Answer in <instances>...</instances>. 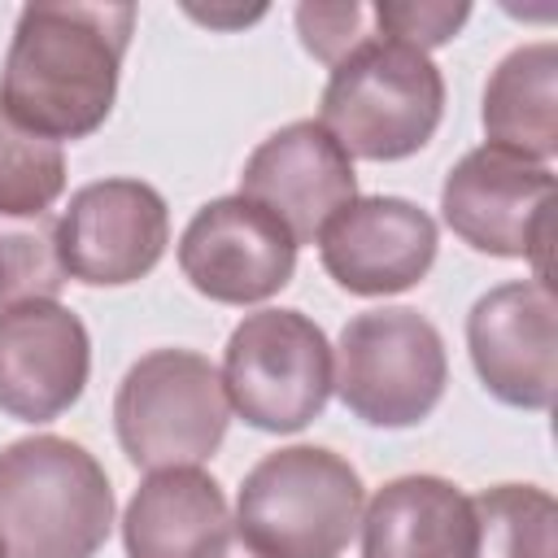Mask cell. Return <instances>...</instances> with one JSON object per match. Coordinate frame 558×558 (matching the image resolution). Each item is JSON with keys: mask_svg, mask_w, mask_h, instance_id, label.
I'll return each instance as SVG.
<instances>
[{"mask_svg": "<svg viewBox=\"0 0 558 558\" xmlns=\"http://www.w3.org/2000/svg\"><path fill=\"white\" fill-rule=\"evenodd\" d=\"M131 31L135 4H26L0 70L4 113L52 144L92 135L113 109Z\"/></svg>", "mask_w": 558, "mask_h": 558, "instance_id": "obj_1", "label": "cell"}, {"mask_svg": "<svg viewBox=\"0 0 558 558\" xmlns=\"http://www.w3.org/2000/svg\"><path fill=\"white\" fill-rule=\"evenodd\" d=\"M113 527L105 466L65 436L0 449V541L9 558H92Z\"/></svg>", "mask_w": 558, "mask_h": 558, "instance_id": "obj_2", "label": "cell"}, {"mask_svg": "<svg viewBox=\"0 0 558 558\" xmlns=\"http://www.w3.org/2000/svg\"><path fill=\"white\" fill-rule=\"evenodd\" d=\"M445 118V78L427 52L397 39H366L331 65L318 126L362 161L418 153Z\"/></svg>", "mask_w": 558, "mask_h": 558, "instance_id": "obj_3", "label": "cell"}, {"mask_svg": "<svg viewBox=\"0 0 558 558\" xmlns=\"http://www.w3.org/2000/svg\"><path fill=\"white\" fill-rule=\"evenodd\" d=\"M362 475L331 449L266 453L240 484L235 532L262 558H340L362 523Z\"/></svg>", "mask_w": 558, "mask_h": 558, "instance_id": "obj_4", "label": "cell"}, {"mask_svg": "<svg viewBox=\"0 0 558 558\" xmlns=\"http://www.w3.org/2000/svg\"><path fill=\"white\" fill-rule=\"evenodd\" d=\"M227 392L209 357L192 349H153L118 384L113 427L122 453L144 471L196 466L227 436Z\"/></svg>", "mask_w": 558, "mask_h": 558, "instance_id": "obj_5", "label": "cell"}, {"mask_svg": "<svg viewBox=\"0 0 558 558\" xmlns=\"http://www.w3.org/2000/svg\"><path fill=\"white\" fill-rule=\"evenodd\" d=\"M445 379V340L418 310L384 305L344 323L331 388L353 418L371 427H414L440 405Z\"/></svg>", "mask_w": 558, "mask_h": 558, "instance_id": "obj_6", "label": "cell"}, {"mask_svg": "<svg viewBox=\"0 0 558 558\" xmlns=\"http://www.w3.org/2000/svg\"><path fill=\"white\" fill-rule=\"evenodd\" d=\"M218 375L248 427L301 432L331 397V344L301 310H257L231 331Z\"/></svg>", "mask_w": 558, "mask_h": 558, "instance_id": "obj_7", "label": "cell"}, {"mask_svg": "<svg viewBox=\"0 0 558 558\" xmlns=\"http://www.w3.org/2000/svg\"><path fill=\"white\" fill-rule=\"evenodd\" d=\"M549 201V166L523 161L493 144L471 148L440 183V214L449 231L493 257H532L536 279H545Z\"/></svg>", "mask_w": 558, "mask_h": 558, "instance_id": "obj_8", "label": "cell"}, {"mask_svg": "<svg viewBox=\"0 0 558 558\" xmlns=\"http://www.w3.org/2000/svg\"><path fill=\"white\" fill-rule=\"evenodd\" d=\"M61 266L78 283L122 288L144 279L170 244V209L153 183L100 179L70 196L57 218Z\"/></svg>", "mask_w": 558, "mask_h": 558, "instance_id": "obj_9", "label": "cell"}, {"mask_svg": "<svg viewBox=\"0 0 558 558\" xmlns=\"http://www.w3.org/2000/svg\"><path fill=\"white\" fill-rule=\"evenodd\" d=\"M179 270L218 305H253L292 279L296 240L248 196H218L187 222L179 240Z\"/></svg>", "mask_w": 558, "mask_h": 558, "instance_id": "obj_10", "label": "cell"}, {"mask_svg": "<svg viewBox=\"0 0 558 558\" xmlns=\"http://www.w3.org/2000/svg\"><path fill=\"white\" fill-rule=\"evenodd\" d=\"M466 349L480 384L519 410H549L558 388V310L545 279L484 292L466 314Z\"/></svg>", "mask_w": 558, "mask_h": 558, "instance_id": "obj_11", "label": "cell"}, {"mask_svg": "<svg viewBox=\"0 0 558 558\" xmlns=\"http://www.w3.org/2000/svg\"><path fill=\"white\" fill-rule=\"evenodd\" d=\"M240 196L275 214L296 248L314 244L323 227L357 201L353 157L318 122H288L248 153Z\"/></svg>", "mask_w": 558, "mask_h": 558, "instance_id": "obj_12", "label": "cell"}, {"mask_svg": "<svg viewBox=\"0 0 558 558\" xmlns=\"http://www.w3.org/2000/svg\"><path fill=\"white\" fill-rule=\"evenodd\" d=\"M92 371V340L74 310L26 301L0 310V410L22 423L65 414Z\"/></svg>", "mask_w": 558, "mask_h": 558, "instance_id": "obj_13", "label": "cell"}, {"mask_svg": "<svg viewBox=\"0 0 558 558\" xmlns=\"http://www.w3.org/2000/svg\"><path fill=\"white\" fill-rule=\"evenodd\" d=\"M323 270L353 296H392L414 288L436 262V222L401 196H362L318 235Z\"/></svg>", "mask_w": 558, "mask_h": 558, "instance_id": "obj_14", "label": "cell"}, {"mask_svg": "<svg viewBox=\"0 0 558 558\" xmlns=\"http://www.w3.org/2000/svg\"><path fill=\"white\" fill-rule=\"evenodd\" d=\"M231 532L218 480L196 466L153 471L122 514L126 558H218Z\"/></svg>", "mask_w": 558, "mask_h": 558, "instance_id": "obj_15", "label": "cell"}, {"mask_svg": "<svg viewBox=\"0 0 558 558\" xmlns=\"http://www.w3.org/2000/svg\"><path fill=\"white\" fill-rule=\"evenodd\" d=\"M362 558H475L471 497L440 475L384 484L362 514Z\"/></svg>", "mask_w": 558, "mask_h": 558, "instance_id": "obj_16", "label": "cell"}, {"mask_svg": "<svg viewBox=\"0 0 558 558\" xmlns=\"http://www.w3.org/2000/svg\"><path fill=\"white\" fill-rule=\"evenodd\" d=\"M488 144L545 166L558 153V44L514 48L484 87Z\"/></svg>", "mask_w": 558, "mask_h": 558, "instance_id": "obj_17", "label": "cell"}, {"mask_svg": "<svg viewBox=\"0 0 558 558\" xmlns=\"http://www.w3.org/2000/svg\"><path fill=\"white\" fill-rule=\"evenodd\" d=\"M475 558H558V506L536 484H497L471 497Z\"/></svg>", "mask_w": 558, "mask_h": 558, "instance_id": "obj_18", "label": "cell"}, {"mask_svg": "<svg viewBox=\"0 0 558 558\" xmlns=\"http://www.w3.org/2000/svg\"><path fill=\"white\" fill-rule=\"evenodd\" d=\"M61 283L57 214H0V305L57 301Z\"/></svg>", "mask_w": 558, "mask_h": 558, "instance_id": "obj_19", "label": "cell"}, {"mask_svg": "<svg viewBox=\"0 0 558 558\" xmlns=\"http://www.w3.org/2000/svg\"><path fill=\"white\" fill-rule=\"evenodd\" d=\"M65 192L61 144L26 131L0 105V214H48Z\"/></svg>", "mask_w": 558, "mask_h": 558, "instance_id": "obj_20", "label": "cell"}, {"mask_svg": "<svg viewBox=\"0 0 558 558\" xmlns=\"http://www.w3.org/2000/svg\"><path fill=\"white\" fill-rule=\"evenodd\" d=\"M471 17V4H449V0H379L371 4L375 35L410 44L418 52L449 44Z\"/></svg>", "mask_w": 558, "mask_h": 558, "instance_id": "obj_21", "label": "cell"}, {"mask_svg": "<svg viewBox=\"0 0 558 558\" xmlns=\"http://www.w3.org/2000/svg\"><path fill=\"white\" fill-rule=\"evenodd\" d=\"M296 31H301L305 52H314L327 65L344 61L353 48L375 39L371 9L357 4V0H349V4H301L296 9Z\"/></svg>", "mask_w": 558, "mask_h": 558, "instance_id": "obj_22", "label": "cell"}, {"mask_svg": "<svg viewBox=\"0 0 558 558\" xmlns=\"http://www.w3.org/2000/svg\"><path fill=\"white\" fill-rule=\"evenodd\" d=\"M218 558H262V554H257L240 532H231V541L222 545V554H218Z\"/></svg>", "mask_w": 558, "mask_h": 558, "instance_id": "obj_23", "label": "cell"}, {"mask_svg": "<svg viewBox=\"0 0 558 558\" xmlns=\"http://www.w3.org/2000/svg\"><path fill=\"white\" fill-rule=\"evenodd\" d=\"M0 558H9V549H4V541H0Z\"/></svg>", "mask_w": 558, "mask_h": 558, "instance_id": "obj_24", "label": "cell"}]
</instances>
